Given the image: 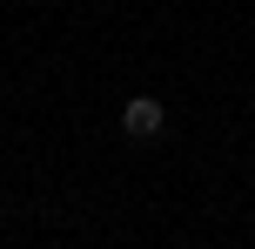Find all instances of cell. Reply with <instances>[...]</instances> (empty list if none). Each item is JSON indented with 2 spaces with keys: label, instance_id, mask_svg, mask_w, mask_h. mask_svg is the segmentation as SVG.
Masks as SVG:
<instances>
[{
  "label": "cell",
  "instance_id": "6da1fadb",
  "mask_svg": "<svg viewBox=\"0 0 255 249\" xmlns=\"http://www.w3.org/2000/svg\"><path fill=\"white\" fill-rule=\"evenodd\" d=\"M161 128H168V108L154 94H128V108H121V135L128 142H154Z\"/></svg>",
  "mask_w": 255,
  "mask_h": 249
}]
</instances>
